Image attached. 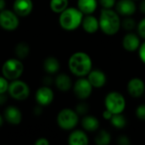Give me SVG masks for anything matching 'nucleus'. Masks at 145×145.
Returning <instances> with one entry per match:
<instances>
[{
  "label": "nucleus",
  "mask_w": 145,
  "mask_h": 145,
  "mask_svg": "<svg viewBox=\"0 0 145 145\" xmlns=\"http://www.w3.org/2000/svg\"><path fill=\"white\" fill-rule=\"evenodd\" d=\"M116 143L119 145H130L131 140L128 136L121 134V135L118 136V138L116 139Z\"/></svg>",
  "instance_id": "nucleus-34"
},
{
  "label": "nucleus",
  "mask_w": 145,
  "mask_h": 145,
  "mask_svg": "<svg viewBox=\"0 0 145 145\" xmlns=\"http://www.w3.org/2000/svg\"><path fill=\"white\" fill-rule=\"evenodd\" d=\"M76 112L79 115V116H85L88 114V110H89V106L87 103L82 102L80 104H78L76 107Z\"/></svg>",
  "instance_id": "nucleus-29"
},
{
  "label": "nucleus",
  "mask_w": 145,
  "mask_h": 145,
  "mask_svg": "<svg viewBox=\"0 0 145 145\" xmlns=\"http://www.w3.org/2000/svg\"><path fill=\"white\" fill-rule=\"evenodd\" d=\"M14 12L20 17L27 16L33 9V3L31 0H14L13 3Z\"/></svg>",
  "instance_id": "nucleus-15"
},
{
  "label": "nucleus",
  "mask_w": 145,
  "mask_h": 145,
  "mask_svg": "<svg viewBox=\"0 0 145 145\" xmlns=\"http://www.w3.org/2000/svg\"><path fill=\"white\" fill-rule=\"evenodd\" d=\"M87 78L93 88H101L105 87L107 82L106 74L103 71L99 69H92L91 71L88 74Z\"/></svg>",
  "instance_id": "nucleus-13"
},
{
  "label": "nucleus",
  "mask_w": 145,
  "mask_h": 145,
  "mask_svg": "<svg viewBox=\"0 0 145 145\" xmlns=\"http://www.w3.org/2000/svg\"><path fill=\"white\" fill-rule=\"evenodd\" d=\"M81 25L85 32L88 34L96 33L99 30V18L95 17L93 14H86L85 16H83Z\"/></svg>",
  "instance_id": "nucleus-16"
},
{
  "label": "nucleus",
  "mask_w": 145,
  "mask_h": 145,
  "mask_svg": "<svg viewBox=\"0 0 145 145\" xmlns=\"http://www.w3.org/2000/svg\"><path fill=\"white\" fill-rule=\"evenodd\" d=\"M137 25H138V22L136 21L134 18H133L132 16H127V17H123V19L121 20V27L125 31L129 32V31H133L134 30H136Z\"/></svg>",
  "instance_id": "nucleus-25"
},
{
  "label": "nucleus",
  "mask_w": 145,
  "mask_h": 145,
  "mask_svg": "<svg viewBox=\"0 0 145 145\" xmlns=\"http://www.w3.org/2000/svg\"><path fill=\"white\" fill-rule=\"evenodd\" d=\"M109 121L110 122V125L116 129H123L127 125V117L123 115V113L114 114Z\"/></svg>",
  "instance_id": "nucleus-23"
},
{
  "label": "nucleus",
  "mask_w": 145,
  "mask_h": 145,
  "mask_svg": "<svg viewBox=\"0 0 145 145\" xmlns=\"http://www.w3.org/2000/svg\"><path fill=\"white\" fill-rule=\"evenodd\" d=\"M68 66L71 72L78 77H84L93 69V60L85 52H76L69 59Z\"/></svg>",
  "instance_id": "nucleus-2"
},
{
  "label": "nucleus",
  "mask_w": 145,
  "mask_h": 145,
  "mask_svg": "<svg viewBox=\"0 0 145 145\" xmlns=\"http://www.w3.org/2000/svg\"><path fill=\"white\" fill-rule=\"evenodd\" d=\"M3 123V117L0 116V127H2Z\"/></svg>",
  "instance_id": "nucleus-40"
},
{
  "label": "nucleus",
  "mask_w": 145,
  "mask_h": 145,
  "mask_svg": "<svg viewBox=\"0 0 145 145\" xmlns=\"http://www.w3.org/2000/svg\"><path fill=\"white\" fill-rule=\"evenodd\" d=\"M138 8H139V11L145 15V0H140Z\"/></svg>",
  "instance_id": "nucleus-37"
},
{
  "label": "nucleus",
  "mask_w": 145,
  "mask_h": 145,
  "mask_svg": "<svg viewBox=\"0 0 145 145\" xmlns=\"http://www.w3.org/2000/svg\"><path fill=\"white\" fill-rule=\"evenodd\" d=\"M117 0H98L103 8H114Z\"/></svg>",
  "instance_id": "nucleus-31"
},
{
  "label": "nucleus",
  "mask_w": 145,
  "mask_h": 145,
  "mask_svg": "<svg viewBox=\"0 0 145 145\" xmlns=\"http://www.w3.org/2000/svg\"><path fill=\"white\" fill-rule=\"evenodd\" d=\"M7 97L4 95V93H0V105H3L6 103Z\"/></svg>",
  "instance_id": "nucleus-38"
},
{
  "label": "nucleus",
  "mask_w": 145,
  "mask_h": 145,
  "mask_svg": "<svg viewBox=\"0 0 145 145\" xmlns=\"http://www.w3.org/2000/svg\"><path fill=\"white\" fill-rule=\"evenodd\" d=\"M136 30L137 33L141 37V39L145 40V16L138 22Z\"/></svg>",
  "instance_id": "nucleus-28"
},
{
  "label": "nucleus",
  "mask_w": 145,
  "mask_h": 145,
  "mask_svg": "<svg viewBox=\"0 0 145 145\" xmlns=\"http://www.w3.org/2000/svg\"><path fill=\"white\" fill-rule=\"evenodd\" d=\"M141 37L138 36L137 32L129 31L127 32L121 40V45L124 50L129 53L137 52L140 44H141Z\"/></svg>",
  "instance_id": "nucleus-11"
},
{
  "label": "nucleus",
  "mask_w": 145,
  "mask_h": 145,
  "mask_svg": "<svg viewBox=\"0 0 145 145\" xmlns=\"http://www.w3.org/2000/svg\"><path fill=\"white\" fill-rule=\"evenodd\" d=\"M138 58L141 60V62L145 65V40L141 42L138 49Z\"/></svg>",
  "instance_id": "nucleus-32"
},
{
  "label": "nucleus",
  "mask_w": 145,
  "mask_h": 145,
  "mask_svg": "<svg viewBox=\"0 0 145 145\" xmlns=\"http://www.w3.org/2000/svg\"><path fill=\"white\" fill-rule=\"evenodd\" d=\"M14 51H15V54L17 55V57L19 59H25L29 54L30 48H29V45L26 42H19L16 45Z\"/></svg>",
  "instance_id": "nucleus-27"
},
{
  "label": "nucleus",
  "mask_w": 145,
  "mask_h": 145,
  "mask_svg": "<svg viewBox=\"0 0 145 145\" xmlns=\"http://www.w3.org/2000/svg\"><path fill=\"white\" fill-rule=\"evenodd\" d=\"M84 14L77 8H66L60 13L59 23L60 26L65 31H75L81 25Z\"/></svg>",
  "instance_id": "nucleus-3"
},
{
  "label": "nucleus",
  "mask_w": 145,
  "mask_h": 145,
  "mask_svg": "<svg viewBox=\"0 0 145 145\" xmlns=\"http://www.w3.org/2000/svg\"><path fill=\"white\" fill-rule=\"evenodd\" d=\"M79 122V115L76 110L69 108L61 110L57 116V123L59 127L64 130L74 129Z\"/></svg>",
  "instance_id": "nucleus-5"
},
{
  "label": "nucleus",
  "mask_w": 145,
  "mask_h": 145,
  "mask_svg": "<svg viewBox=\"0 0 145 145\" xmlns=\"http://www.w3.org/2000/svg\"><path fill=\"white\" fill-rule=\"evenodd\" d=\"M121 18L113 8H102L99 17V30L106 36H115L120 30Z\"/></svg>",
  "instance_id": "nucleus-1"
},
{
  "label": "nucleus",
  "mask_w": 145,
  "mask_h": 145,
  "mask_svg": "<svg viewBox=\"0 0 145 145\" xmlns=\"http://www.w3.org/2000/svg\"><path fill=\"white\" fill-rule=\"evenodd\" d=\"M43 67L46 72L49 74H54L59 71L60 65L59 60L53 56L48 57L43 62Z\"/></svg>",
  "instance_id": "nucleus-22"
},
{
  "label": "nucleus",
  "mask_w": 145,
  "mask_h": 145,
  "mask_svg": "<svg viewBox=\"0 0 145 145\" xmlns=\"http://www.w3.org/2000/svg\"><path fill=\"white\" fill-rule=\"evenodd\" d=\"M68 7V0H51L50 8L53 12L60 14Z\"/></svg>",
  "instance_id": "nucleus-26"
},
{
  "label": "nucleus",
  "mask_w": 145,
  "mask_h": 145,
  "mask_svg": "<svg viewBox=\"0 0 145 145\" xmlns=\"http://www.w3.org/2000/svg\"><path fill=\"white\" fill-rule=\"evenodd\" d=\"M8 92L13 99L16 100H25L29 97L30 88L25 82L16 79L13 80L11 83L8 84Z\"/></svg>",
  "instance_id": "nucleus-7"
},
{
  "label": "nucleus",
  "mask_w": 145,
  "mask_h": 145,
  "mask_svg": "<svg viewBox=\"0 0 145 145\" xmlns=\"http://www.w3.org/2000/svg\"><path fill=\"white\" fill-rule=\"evenodd\" d=\"M6 7V2L5 0H0V11L4 9Z\"/></svg>",
  "instance_id": "nucleus-39"
},
{
  "label": "nucleus",
  "mask_w": 145,
  "mask_h": 145,
  "mask_svg": "<svg viewBox=\"0 0 145 145\" xmlns=\"http://www.w3.org/2000/svg\"><path fill=\"white\" fill-rule=\"evenodd\" d=\"M93 86L91 85L88 78L85 77L78 78L73 86V91L77 99L81 100H85L88 99L93 93Z\"/></svg>",
  "instance_id": "nucleus-9"
},
{
  "label": "nucleus",
  "mask_w": 145,
  "mask_h": 145,
  "mask_svg": "<svg viewBox=\"0 0 145 145\" xmlns=\"http://www.w3.org/2000/svg\"><path fill=\"white\" fill-rule=\"evenodd\" d=\"M36 100L41 106L48 105L54 100V92L48 86L41 87L36 93Z\"/></svg>",
  "instance_id": "nucleus-14"
},
{
  "label": "nucleus",
  "mask_w": 145,
  "mask_h": 145,
  "mask_svg": "<svg viewBox=\"0 0 145 145\" xmlns=\"http://www.w3.org/2000/svg\"><path fill=\"white\" fill-rule=\"evenodd\" d=\"M8 79L4 76H0V93H5L8 91Z\"/></svg>",
  "instance_id": "nucleus-33"
},
{
  "label": "nucleus",
  "mask_w": 145,
  "mask_h": 145,
  "mask_svg": "<svg viewBox=\"0 0 145 145\" xmlns=\"http://www.w3.org/2000/svg\"><path fill=\"white\" fill-rule=\"evenodd\" d=\"M36 145H48L49 144V141L45 138H38L36 142H35Z\"/></svg>",
  "instance_id": "nucleus-36"
},
{
  "label": "nucleus",
  "mask_w": 145,
  "mask_h": 145,
  "mask_svg": "<svg viewBox=\"0 0 145 145\" xmlns=\"http://www.w3.org/2000/svg\"><path fill=\"white\" fill-rule=\"evenodd\" d=\"M134 1H140V0H134Z\"/></svg>",
  "instance_id": "nucleus-41"
},
{
  "label": "nucleus",
  "mask_w": 145,
  "mask_h": 145,
  "mask_svg": "<svg viewBox=\"0 0 145 145\" xmlns=\"http://www.w3.org/2000/svg\"><path fill=\"white\" fill-rule=\"evenodd\" d=\"M99 5L98 0H77V8L83 14H93Z\"/></svg>",
  "instance_id": "nucleus-20"
},
{
  "label": "nucleus",
  "mask_w": 145,
  "mask_h": 145,
  "mask_svg": "<svg viewBox=\"0 0 145 145\" xmlns=\"http://www.w3.org/2000/svg\"><path fill=\"white\" fill-rule=\"evenodd\" d=\"M4 118L8 123L12 125H18L21 122L22 114L17 107L8 106L5 109Z\"/></svg>",
  "instance_id": "nucleus-18"
},
{
  "label": "nucleus",
  "mask_w": 145,
  "mask_h": 145,
  "mask_svg": "<svg viewBox=\"0 0 145 145\" xmlns=\"http://www.w3.org/2000/svg\"><path fill=\"white\" fill-rule=\"evenodd\" d=\"M144 95H145V93H144Z\"/></svg>",
  "instance_id": "nucleus-42"
},
{
  "label": "nucleus",
  "mask_w": 145,
  "mask_h": 145,
  "mask_svg": "<svg viewBox=\"0 0 145 145\" xmlns=\"http://www.w3.org/2000/svg\"><path fill=\"white\" fill-rule=\"evenodd\" d=\"M70 145H88L89 144L88 136L83 130H74L68 138Z\"/></svg>",
  "instance_id": "nucleus-17"
},
{
  "label": "nucleus",
  "mask_w": 145,
  "mask_h": 145,
  "mask_svg": "<svg viewBox=\"0 0 145 145\" xmlns=\"http://www.w3.org/2000/svg\"><path fill=\"white\" fill-rule=\"evenodd\" d=\"M82 127L84 131L88 133H94L97 132L99 128L100 122L99 119L94 116L87 115L82 119Z\"/></svg>",
  "instance_id": "nucleus-19"
},
{
  "label": "nucleus",
  "mask_w": 145,
  "mask_h": 145,
  "mask_svg": "<svg viewBox=\"0 0 145 145\" xmlns=\"http://www.w3.org/2000/svg\"><path fill=\"white\" fill-rule=\"evenodd\" d=\"M55 85H56L57 88L59 91L67 92L72 87V81H71V77L68 75H66L65 73H62V74H59L56 77Z\"/></svg>",
  "instance_id": "nucleus-21"
},
{
  "label": "nucleus",
  "mask_w": 145,
  "mask_h": 145,
  "mask_svg": "<svg viewBox=\"0 0 145 145\" xmlns=\"http://www.w3.org/2000/svg\"><path fill=\"white\" fill-rule=\"evenodd\" d=\"M104 105L106 110L114 114L123 113L127 107V100L122 93L117 91L108 93L104 100Z\"/></svg>",
  "instance_id": "nucleus-4"
},
{
  "label": "nucleus",
  "mask_w": 145,
  "mask_h": 145,
  "mask_svg": "<svg viewBox=\"0 0 145 145\" xmlns=\"http://www.w3.org/2000/svg\"><path fill=\"white\" fill-rule=\"evenodd\" d=\"M112 116H113V114H112L110 111H109L108 110H106V109H105V110L103 111V113H102L103 118H104L105 120H106V121H110V120L111 119Z\"/></svg>",
  "instance_id": "nucleus-35"
},
{
  "label": "nucleus",
  "mask_w": 145,
  "mask_h": 145,
  "mask_svg": "<svg viewBox=\"0 0 145 145\" xmlns=\"http://www.w3.org/2000/svg\"><path fill=\"white\" fill-rule=\"evenodd\" d=\"M24 71V65L22 62L18 59H7L2 67L3 76L8 80H16L22 75Z\"/></svg>",
  "instance_id": "nucleus-6"
},
{
  "label": "nucleus",
  "mask_w": 145,
  "mask_h": 145,
  "mask_svg": "<svg viewBox=\"0 0 145 145\" xmlns=\"http://www.w3.org/2000/svg\"><path fill=\"white\" fill-rule=\"evenodd\" d=\"M111 134L105 129L99 131L94 138V143L97 145H109L111 143Z\"/></svg>",
  "instance_id": "nucleus-24"
},
{
  "label": "nucleus",
  "mask_w": 145,
  "mask_h": 145,
  "mask_svg": "<svg viewBox=\"0 0 145 145\" xmlns=\"http://www.w3.org/2000/svg\"><path fill=\"white\" fill-rule=\"evenodd\" d=\"M135 116L138 120L142 121H145V103L139 105L136 108Z\"/></svg>",
  "instance_id": "nucleus-30"
},
{
  "label": "nucleus",
  "mask_w": 145,
  "mask_h": 145,
  "mask_svg": "<svg viewBox=\"0 0 145 145\" xmlns=\"http://www.w3.org/2000/svg\"><path fill=\"white\" fill-rule=\"evenodd\" d=\"M138 9V5L134 0H118L115 5V10L121 17L133 16Z\"/></svg>",
  "instance_id": "nucleus-12"
},
{
  "label": "nucleus",
  "mask_w": 145,
  "mask_h": 145,
  "mask_svg": "<svg viewBox=\"0 0 145 145\" xmlns=\"http://www.w3.org/2000/svg\"><path fill=\"white\" fill-rule=\"evenodd\" d=\"M20 24L18 15L9 9L0 11V26L6 31H14Z\"/></svg>",
  "instance_id": "nucleus-8"
},
{
  "label": "nucleus",
  "mask_w": 145,
  "mask_h": 145,
  "mask_svg": "<svg viewBox=\"0 0 145 145\" xmlns=\"http://www.w3.org/2000/svg\"><path fill=\"white\" fill-rule=\"evenodd\" d=\"M127 90L129 96L133 99H139L145 93V82L140 77L131 78L127 84Z\"/></svg>",
  "instance_id": "nucleus-10"
}]
</instances>
